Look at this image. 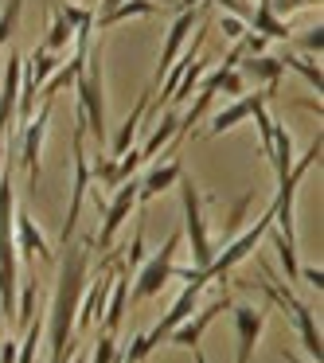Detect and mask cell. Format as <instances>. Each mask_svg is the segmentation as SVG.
<instances>
[{"instance_id": "cell-36", "label": "cell", "mask_w": 324, "mask_h": 363, "mask_svg": "<svg viewBox=\"0 0 324 363\" xmlns=\"http://www.w3.org/2000/svg\"><path fill=\"white\" fill-rule=\"evenodd\" d=\"M71 363H86V355H82V352H74V355H71Z\"/></svg>"}, {"instance_id": "cell-4", "label": "cell", "mask_w": 324, "mask_h": 363, "mask_svg": "<svg viewBox=\"0 0 324 363\" xmlns=\"http://www.w3.org/2000/svg\"><path fill=\"white\" fill-rule=\"evenodd\" d=\"M71 149H74V184H71V203H67V219H63V242L74 238V227H79L82 203H86L90 191V157H86V121L74 110V129H71Z\"/></svg>"}, {"instance_id": "cell-19", "label": "cell", "mask_w": 324, "mask_h": 363, "mask_svg": "<svg viewBox=\"0 0 324 363\" xmlns=\"http://www.w3.org/2000/svg\"><path fill=\"white\" fill-rule=\"evenodd\" d=\"M258 94H262V90H254V94H242V98H230V106H223V110L211 118V125H207V137H223L227 129H235L238 121H246V118H250V110H254V102H258Z\"/></svg>"}, {"instance_id": "cell-28", "label": "cell", "mask_w": 324, "mask_h": 363, "mask_svg": "<svg viewBox=\"0 0 324 363\" xmlns=\"http://www.w3.org/2000/svg\"><path fill=\"white\" fill-rule=\"evenodd\" d=\"M118 355H121L118 352V336H113V332H102V336H98V347L90 352L86 363H113Z\"/></svg>"}, {"instance_id": "cell-5", "label": "cell", "mask_w": 324, "mask_h": 363, "mask_svg": "<svg viewBox=\"0 0 324 363\" xmlns=\"http://www.w3.org/2000/svg\"><path fill=\"white\" fill-rule=\"evenodd\" d=\"M180 242H184V230H172V235L164 238V246H160V250L152 254L149 262H141V266H137L133 301L157 297V293L164 289L168 281H172V266H176V250H180Z\"/></svg>"}, {"instance_id": "cell-8", "label": "cell", "mask_w": 324, "mask_h": 363, "mask_svg": "<svg viewBox=\"0 0 324 363\" xmlns=\"http://www.w3.org/2000/svg\"><path fill=\"white\" fill-rule=\"evenodd\" d=\"M113 277H118V258H106V269L94 277V281H86V289H82L79 316H74V328L90 332L98 320H102V313H106V297H110V289H113Z\"/></svg>"}, {"instance_id": "cell-11", "label": "cell", "mask_w": 324, "mask_h": 363, "mask_svg": "<svg viewBox=\"0 0 324 363\" xmlns=\"http://www.w3.org/2000/svg\"><path fill=\"white\" fill-rule=\"evenodd\" d=\"M133 207H137V180L118 184V196L106 199V207H102V230H98V250H110V246H113V238H118V230L125 227V219H129V211H133Z\"/></svg>"}, {"instance_id": "cell-30", "label": "cell", "mask_w": 324, "mask_h": 363, "mask_svg": "<svg viewBox=\"0 0 324 363\" xmlns=\"http://www.w3.org/2000/svg\"><path fill=\"white\" fill-rule=\"evenodd\" d=\"M125 250H129V254H125V262H121V269H125V274L133 277V274H137V266L145 262V230H137L133 242H129Z\"/></svg>"}, {"instance_id": "cell-24", "label": "cell", "mask_w": 324, "mask_h": 363, "mask_svg": "<svg viewBox=\"0 0 324 363\" xmlns=\"http://www.w3.org/2000/svg\"><path fill=\"white\" fill-rule=\"evenodd\" d=\"M281 63H285V71H297L301 79H305L308 86H313V90H320V86H324V79H320V67H316V63H308L305 55H281Z\"/></svg>"}, {"instance_id": "cell-20", "label": "cell", "mask_w": 324, "mask_h": 363, "mask_svg": "<svg viewBox=\"0 0 324 363\" xmlns=\"http://www.w3.org/2000/svg\"><path fill=\"white\" fill-rule=\"evenodd\" d=\"M176 129H180V113H176L172 106H164V113H160V125L152 129V137L141 145V160H152V157H157V152L176 137Z\"/></svg>"}, {"instance_id": "cell-35", "label": "cell", "mask_w": 324, "mask_h": 363, "mask_svg": "<svg viewBox=\"0 0 324 363\" xmlns=\"http://www.w3.org/2000/svg\"><path fill=\"white\" fill-rule=\"evenodd\" d=\"M281 359H285V363H301V355H293L289 347H281Z\"/></svg>"}, {"instance_id": "cell-17", "label": "cell", "mask_w": 324, "mask_h": 363, "mask_svg": "<svg viewBox=\"0 0 324 363\" xmlns=\"http://www.w3.org/2000/svg\"><path fill=\"white\" fill-rule=\"evenodd\" d=\"M246 28H250L254 35H262V40H293V28L285 24L274 9H269V0H258V9L250 12Z\"/></svg>"}, {"instance_id": "cell-22", "label": "cell", "mask_w": 324, "mask_h": 363, "mask_svg": "<svg viewBox=\"0 0 324 363\" xmlns=\"http://www.w3.org/2000/svg\"><path fill=\"white\" fill-rule=\"evenodd\" d=\"M207 67H211V59H191V63H188V71L180 74V82H176V90H172V98H168V106L188 102V98H191V90L199 86V79L207 74Z\"/></svg>"}, {"instance_id": "cell-37", "label": "cell", "mask_w": 324, "mask_h": 363, "mask_svg": "<svg viewBox=\"0 0 324 363\" xmlns=\"http://www.w3.org/2000/svg\"><path fill=\"white\" fill-rule=\"evenodd\" d=\"M4 324H9V320H4V313H0V344H4Z\"/></svg>"}, {"instance_id": "cell-18", "label": "cell", "mask_w": 324, "mask_h": 363, "mask_svg": "<svg viewBox=\"0 0 324 363\" xmlns=\"http://www.w3.org/2000/svg\"><path fill=\"white\" fill-rule=\"evenodd\" d=\"M149 102H152V86L141 94V102H137V110H133V113H129V118L118 125V133H113L110 141H106V145H110V157H121V152H129V149H133V141H137V129H141V121H145V110H149Z\"/></svg>"}, {"instance_id": "cell-27", "label": "cell", "mask_w": 324, "mask_h": 363, "mask_svg": "<svg viewBox=\"0 0 324 363\" xmlns=\"http://www.w3.org/2000/svg\"><path fill=\"white\" fill-rule=\"evenodd\" d=\"M219 90H223V98H242L246 94V79L238 74V67H219Z\"/></svg>"}, {"instance_id": "cell-31", "label": "cell", "mask_w": 324, "mask_h": 363, "mask_svg": "<svg viewBox=\"0 0 324 363\" xmlns=\"http://www.w3.org/2000/svg\"><path fill=\"white\" fill-rule=\"evenodd\" d=\"M297 48L305 51V55H320L324 51V28L316 24V28H305V35L297 40Z\"/></svg>"}, {"instance_id": "cell-15", "label": "cell", "mask_w": 324, "mask_h": 363, "mask_svg": "<svg viewBox=\"0 0 324 363\" xmlns=\"http://www.w3.org/2000/svg\"><path fill=\"white\" fill-rule=\"evenodd\" d=\"M160 9H164V4H157V0H121V4H113V9H106V12H94V28H98V32H106V28L121 24V20L157 16Z\"/></svg>"}, {"instance_id": "cell-23", "label": "cell", "mask_w": 324, "mask_h": 363, "mask_svg": "<svg viewBox=\"0 0 324 363\" xmlns=\"http://www.w3.org/2000/svg\"><path fill=\"white\" fill-rule=\"evenodd\" d=\"M74 43V32H71V24H67L59 12H51V28H48V40H43V48L48 51H55V55H63L67 48Z\"/></svg>"}, {"instance_id": "cell-10", "label": "cell", "mask_w": 324, "mask_h": 363, "mask_svg": "<svg viewBox=\"0 0 324 363\" xmlns=\"http://www.w3.org/2000/svg\"><path fill=\"white\" fill-rule=\"evenodd\" d=\"M184 176V160H180V145L168 141V152H164V164H152L149 172L137 180V207H145L149 199H157L160 191H168L176 180Z\"/></svg>"}, {"instance_id": "cell-29", "label": "cell", "mask_w": 324, "mask_h": 363, "mask_svg": "<svg viewBox=\"0 0 324 363\" xmlns=\"http://www.w3.org/2000/svg\"><path fill=\"white\" fill-rule=\"evenodd\" d=\"M149 355H152L149 336H145V332H137V336L129 340V347H125V355H121V363H145Z\"/></svg>"}, {"instance_id": "cell-3", "label": "cell", "mask_w": 324, "mask_h": 363, "mask_svg": "<svg viewBox=\"0 0 324 363\" xmlns=\"http://www.w3.org/2000/svg\"><path fill=\"white\" fill-rule=\"evenodd\" d=\"M180 199H184V235L191 242V266L196 269H207L215 258V242L207 235V219H203V199H199V188L188 172L180 176Z\"/></svg>"}, {"instance_id": "cell-34", "label": "cell", "mask_w": 324, "mask_h": 363, "mask_svg": "<svg viewBox=\"0 0 324 363\" xmlns=\"http://www.w3.org/2000/svg\"><path fill=\"white\" fill-rule=\"evenodd\" d=\"M301 281H308L316 293L324 289V269L320 266H301Z\"/></svg>"}, {"instance_id": "cell-21", "label": "cell", "mask_w": 324, "mask_h": 363, "mask_svg": "<svg viewBox=\"0 0 324 363\" xmlns=\"http://www.w3.org/2000/svg\"><path fill=\"white\" fill-rule=\"evenodd\" d=\"M269 168H274L277 180H281V176L293 168V137H289V129L277 125V121H274V149H269Z\"/></svg>"}, {"instance_id": "cell-38", "label": "cell", "mask_w": 324, "mask_h": 363, "mask_svg": "<svg viewBox=\"0 0 324 363\" xmlns=\"http://www.w3.org/2000/svg\"><path fill=\"white\" fill-rule=\"evenodd\" d=\"M191 355H196V363H207V355H203V352H199V347H196V352H191Z\"/></svg>"}, {"instance_id": "cell-9", "label": "cell", "mask_w": 324, "mask_h": 363, "mask_svg": "<svg viewBox=\"0 0 324 363\" xmlns=\"http://www.w3.org/2000/svg\"><path fill=\"white\" fill-rule=\"evenodd\" d=\"M223 308H230V297H227V293H223V297H215V301H207V305H196V313H191L188 320L176 324V328L164 336V344H172V347H199L203 332L211 328V320L223 313Z\"/></svg>"}, {"instance_id": "cell-14", "label": "cell", "mask_w": 324, "mask_h": 363, "mask_svg": "<svg viewBox=\"0 0 324 363\" xmlns=\"http://www.w3.org/2000/svg\"><path fill=\"white\" fill-rule=\"evenodd\" d=\"M12 238H16V254H24V258H40V262H55V250L48 246V238H43V230L35 227V219L28 211H20L16 207V219H12Z\"/></svg>"}, {"instance_id": "cell-2", "label": "cell", "mask_w": 324, "mask_h": 363, "mask_svg": "<svg viewBox=\"0 0 324 363\" xmlns=\"http://www.w3.org/2000/svg\"><path fill=\"white\" fill-rule=\"evenodd\" d=\"M238 285H246V289H254L258 285L262 293H266L274 305H281L285 313H289V320L297 324V332H301V344H305V352H308V359H316L320 363V355H324V344H320V328H316V316H313V308L305 305L301 297H293V289L289 285H281L274 274H269V266H262V277L258 281H238Z\"/></svg>"}, {"instance_id": "cell-12", "label": "cell", "mask_w": 324, "mask_h": 363, "mask_svg": "<svg viewBox=\"0 0 324 363\" xmlns=\"http://www.w3.org/2000/svg\"><path fill=\"white\" fill-rule=\"evenodd\" d=\"M199 28V4L196 9H184V12H176V20H172V28H168V40H164V48H160V63H157V74H152V82H160L168 74V67L180 59V51L188 48V35Z\"/></svg>"}, {"instance_id": "cell-16", "label": "cell", "mask_w": 324, "mask_h": 363, "mask_svg": "<svg viewBox=\"0 0 324 363\" xmlns=\"http://www.w3.org/2000/svg\"><path fill=\"white\" fill-rule=\"evenodd\" d=\"M238 74L246 82H262V86H277L285 74V63L274 55H242L238 59Z\"/></svg>"}, {"instance_id": "cell-25", "label": "cell", "mask_w": 324, "mask_h": 363, "mask_svg": "<svg viewBox=\"0 0 324 363\" xmlns=\"http://www.w3.org/2000/svg\"><path fill=\"white\" fill-rule=\"evenodd\" d=\"M20 12H24V0H4V12H0V48H4L12 35H16Z\"/></svg>"}, {"instance_id": "cell-7", "label": "cell", "mask_w": 324, "mask_h": 363, "mask_svg": "<svg viewBox=\"0 0 324 363\" xmlns=\"http://www.w3.org/2000/svg\"><path fill=\"white\" fill-rule=\"evenodd\" d=\"M51 110H55V98H43V106H40V113H32V121L24 125V137H20V168H24V176H28V184H40V176H43V164H40V157H43V137H48V121H51Z\"/></svg>"}, {"instance_id": "cell-6", "label": "cell", "mask_w": 324, "mask_h": 363, "mask_svg": "<svg viewBox=\"0 0 324 363\" xmlns=\"http://www.w3.org/2000/svg\"><path fill=\"white\" fill-rule=\"evenodd\" d=\"M269 227H274V207H266V211H262V219L254 223L250 230H242V235H235V238H230V242H227V250H215L211 266H207V277H211V281H223V277H227L230 269L238 266V262H246V258H250V250H258Z\"/></svg>"}, {"instance_id": "cell-32", "label": "cell", "mask_w": 324, "mask_h": 363, "mask_svg": "<svg viewBox=\"0 0 324 363\" xmlns=\"http://www.w3.org/2000/svg\"><path fill=\"white\" fill-rule=\"evenodd\" d=\"M219 32H223V40L238 43V40L246 35V20H238V16H230V12H223V16H219Z\"/></svg>"}, {"instance_id": "cell-1", "label": "cell", "mask_w": 324, "mask_h": 363, "mask_svg": "<svg viewBox=\"0 0 324 363\" xmlns=\"http://www.w3.org/2000/svg\"><path fill=\"white\" fill-rule=\"evenodd\" d=\"M74 90H79V113L86 121V133L98 137V145L110 141V129H106V86H102V40L90 43L86 63H82L79 79H74Z\"/></svg>"}, {"instance_id": "cell-13", "label": "cell", "mask_w": 324, "mask_h": 363, "mask_svg": "<svg viewBox=\"0 0 324 363\" xmlns=\"http://www.w3.org/2000/svg\"><path fill=\"white\" fill-rule=\"evenodd\" d=\"M235 313V363H250L254 347H258L262 340V328H266V313L254 305H235L230 308Z\"/></svg>"}, {"instance_id": "cell-33", "label": "cell", "mask_w": 324, "mask_h": 363, "mask_svg": "<svg viewBox=\"0 0 324 363\" xmlns=\"http://www.w3.org/2000/svg\"><path fill=\"white\" fill-rule=\"evenodd\" d=\"M269 9L285 20V16H293V12H301V9H320V0H269Z\"/></svg>"}, {"instance_id": "cell-26", "label": "cell", "mask_w": 324, "mask_h": 363, "mask_svg": "<svg viewBox=\"0 0 324 363\" xmlns=\"http://www.w3.org/2000/svg\"><path fill=\"white\" fill-rule=\"evenodd\" d=\"M59 16L71 24V32H82V28H94V9L90 4H63Z\"/></svg>"}]
</instances>
